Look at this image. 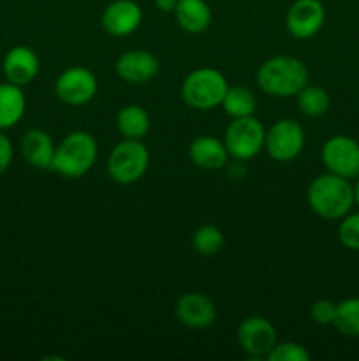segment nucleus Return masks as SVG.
I'll return each instance as SVG.
<instances>
[{"instance_id": "obj_1", "label": "nucleus", "mask_w": 359, "mask_h": 361, "mask_svg": "<svg viewBox=\"0 0 359 361\" xmlns=\"http://www.w3.org/2000/svg\"><path fill=\"white\" fill-rule=\"evenodd\" d=\"M306 201L315 215L326 221H340L355 207L354 185L351 180L324 173L310 182Z\"/></svg>"}, {"instance_id": "obj_2", "label": "nucleus", "mask_w": 359, "mask_h": 361, "mask_svg": "<svg viewBox=\"0 0 359 361\" xmlns=\"http://www.w3.org/2000/svg\"><path fill=\"white\" fill-rule=\"evenodd\" d=\"M257 87L271 97H296L308 85V69L299 59L291 55L271 56L256 73Z\"/></svg>"}, {"instance_id": "obj_3", "label": "nucleus", "mask_w": 359, "mask_h": 361, "mask_svg": "<svg viewBox=\"0 0 359 361\" xmlns=\"http://www.w3.org/2000/svg\"><path fill=\"white\" fill-rule=\"evenodd\" d=\"M99 147L95 137L87 130H73L55 148L51 171L69 180L81 178L94 168Z\"/></svg>"}, {"instance_id": "obj_4", "label": "nucleus", "mask_w": 359, "mask_h": 361, "mask_svg": "<svg viewBox=\"0 0 359 361\" xmlns=\"http://www.w3.org/2000/svg\"><path fill=\"white\" fill-rule=\"evenodd\" d=\"M227 78L213 67H199L185 76L182 83L183 102L197 111H210L222 106L227 94Z\"/></svg>"}, {"instance_id": "obj_5", "label": "nucleus", "mask_w": 359, "mask_h": 361, "mask_svg": "<svg viewBox=\"0 0 359 361\" xmlns=\"http://www.w3.org/2000/svg\"><path fill=\"white\" fill-rule=\"evenodd\" d=\"M150 166V152L141 140L123 137L111 150L108 159V175L120 185H132L139 182Z\"/></svg>"}, {"instance_id": "obj_6", "label": "nucleus", "mask_w": 359, "mask_h": 361, "mask_svg": "<svg viewBox=\"0 0 359 361\" xmlns=\"http://www.w3.org/2000/svg\"><path fill=\"white\" fill-rule=\"evenodd\" d=\"M266 129L256 116L232 118L224 134V145L229 157L236 161H250L264 150Z\"/></svg>"}, {"instance_id": "obj_7", "label": "nucleus", "mask_w": 359, "mask_h": 361, "mask_svg": "<svg viewBox=\"0 0 359 361\" xmlns=\"http://www.w3.org/2000/svg\"><path fill=\"white\" fill-rule=\"evenodd\" d=\"M306 136L303 127L296 120L282 118L266 129L264 150L273 161L291 162L303 152Z\"/></svg>"}, {"instance_id": "obj_8", "label": "nucleus", "mask_w": 359, "mask_h": 361, "mask_svg": "<svg viewBox=\"0 0 359 361\" xmlns=\"http://www.w3.org/2000/svg\"><path fill=\"white\" fill-rule=\"evenodd\" d=\"M324 168L333 175L347 180L359 176V143L351 136L336 134L331 136L320 150Z\"/></svg>"}, {"instance_id": "obj_9", "label": "nucleus", "mask_w": 359, "mask_h": 361, "mask_svg": "<svg viewBox=\"0 0 359 361\" xmlns=\"http://www.w3.org/2000/svg\"><path fill=\"white\" fill-rule=\"evenodd\" d=\"M97 87V78L90 69L74 66L58 74L55 81V94L63 104L80 108L95 97Z\"/></svg>"}, {"instance_id": "obj_10", "label": "nucleus", "mask_w": 359, "mask_h": 361, "mask_svg": "<svg viewBox=\"0 0 359 361\" xmlns=\"http://www.w3.org/2000/svg\"><path fill=\"white\" fill-rule=\"evenodd\" d=\"M236 338L243 351L252 358H266L267 353L277 344V328L263 316H250L239 323Z\"/></svg>"}, {"instance_id": "obj_11", "label": "nucleus", "mask_w": 359, "mask_h": 361, "mask_svg": "<svg viewBox=\"0 0 359 361\" xmlns=\"http://www.w3.org/2000/svg\"><path fill=\"white\" fill-rule=\"evenodd\" d=\"M324 23H326V9L320 0H294L285 14L287 32L299 41L319 34Z\"/></svg>"}, {"instance_id": "obj_12", "label": "nucleus", "mask_w": 359, "mask_h": 361, "mask_svg": "<svg viewBox=\"0 0 359 361\" xmlns=\"http://www.w3.org/2000/svg\"><path fill=\"white\" fill-rule=\"evenodd\" d=\"M176 319L192 330H206L217 321V307L213 300L203 293H185L175 305Z\"/></svg>"}, {"instance_id": "obj_13", "label": "nucleus", "mask_w": 359, "mask_h": 361, "mask_svg": "<svg viewBox=\"0 0 359 361\" xmlns=\"http://www.w3.org/2000/svg\"><path fill=\"white\" fill-rule=\"evenodd\" d=\"M160 63L153 53L146 49H129L118 56L115 63V71L120 80L130 85L148 83L157 76Z\"/></svg>"}, {"instance_id": "obj_14", "label": "nucleus", "mask_w": 359, "mask_h": 361, "mask_svg": "<svg viewBox=\"0 0 359 361\" xmlns=\"http://www.w3.org/2000/svg\"><path fill=\"white\" fill-rule=\"evenodd\" d=\"M143 21V11L134 0H115L104 9L102 28L113 37H125L136 32Z\"/></svg>"}, {"instance_id": "obj_15", "label": "nucleus", "mask_w": 359, "mask_h": 361, "mask_svg": "<svg viewBox=\"0 0 359 361\" xmlns=\"http://www.w3.org/2000/svg\"><path fill=\"white\" fill-rule=\"evenodd\" d=\"M41 62L37 53L23 44L13 46L2 60V73L6 81L23 88L37 78Z\"/></svg>"}, {"instance_id": "obj_16", "label": "nucleus", "mask_w": 359, "mask_h": 361, "mask_svg": "<svg viewBox=\"0 0 359 361\" xmlns=\"http://www.w3.org/2000/svg\"><path fill=\"white\" fill-rule=\"evenodd\" d=\"M189 159L194 166L204 171H218L227 164L229 152L224 140L215 136H199L189 145Z\"/></svg>"}, {"instance_id": "obj_17", "label": "nucleus", "mask_w": 359, "mask_h": 361, "mask_svg": "<svg viewBox=\"0 0 359 361\" xmlns=\"http://www.w3.org/2000/svg\"><path fill=\"white\" fill-rule=\"evenodd\" d=\"M55 148L51 136L42 129L27 130L20 141L21 157L37 169H51Z\"/></svg>"}, {"instance_id": "obj_18", "label": "nucleus", "mask_w": 359, "mask_h": 361, "mask_svg": "<svg viewBox=\"0 0 359 361\" xmlns=\"http://www.w3.org/2000/svg\"><path fill=\"white\" fill-rule=\"evenodd\" d=\"M27 109V97L18 85L0 83V130L13 129L21 122Z\"/></svg>"}, {"instance_id": "obj_19", "label": "nucleus", "mask_w": 359, "mask_h": 361, "mask_svg": "<svg viewBox=\"0 0 359 361\" xmlns=\"http://www.w3.org/2000/svg\"><path fill=\"white\" fill-rule=\"evenodd\" d=\"M175 18L182 30L201 34L211 25V9L204 0H178Z\"/></svg>"}, {"instance_id": "obj_20", "label": "nucleus", "mask_w": 359, "mask_h": 361, "mask_svg": "<svg viewBox=\"0 0 359 361\" xmlns=\"http://www.w3.org/2000/svg\"><path fill=\"white\" fill-rule=\"evenodd\" d=\"M116 127L125 140H143L150 133L151 120L144 108L137 104H127L116 115Z\"/></svg>"}, {"instance_id": "obj_21", "label": "nucleus", "mask_w": 359, "mask_h": 361, "mask_svg": "<svg viewBox=\"0 0 359 361\" xmlns=\"http://www.w3.org/2000/svg\"><path fill=\"white\" fill-rule=\"evenodd\" d=\"M299 111L310 118H320L329 111L331 97L326 88L319 85H305L296 95Z\"/></svg>"}, {"instance_id": "obj_22", "label": "nucleus", "mask_w": 359, "mask_h": 361, "mask_svg": "<svg viewBox=\"0 0 359 361\" xmlns=\"http://www.w3.org/2000/svg\"><path fill=\"white\" fill-rule=\"evenodd\" d=\"M222 108L231 118H243V116H252L257 111V99L246 87H229Z\"/></svg>"}, {"instance_id": "obj_23", "label": "nucleus", "mask_w": 359, "mask_h": 361, "mask_svg": "<svg viewBox=\"0 0 359 361\" xmlns=\"http://www.w3.org/2000/svg\"><path fill=\"white\" fill-rule=\"evenodd\" d=\"M333 326L336 328L338 334L347 338H359V298L341 300L336 303V317H334Z\"/></svg>"}, {"instance_id": "obj_24", "label": "nucleus", "mask_w": 359, "mask_h": 361, "mask_svg": "<svg viewBox=\"0 0 359 361\" xmlns=\"http://www.w3.org/2000/svg\"><path fill=\"white\" fill-rule=\"evenodd\" d=\"M224 247V233L213 224H203L192 233V249L201 256H215Z\"/></svg>"}, {"instance_id": "obj_25", "label": "nucleus", "mask_w": 359, "mask_h": 361, "mask_svg": "<svg viewBox=\"0 0 359 361\" xmlns=\"http://www.w3.org/2000/svg\"><path fill=\"white\" fill-rule=\"evenodd\" d=\"M338 240L345 249L359 252V212H348L340 219L338 226Z\"/></svg>"}, {"instance_id": "obj_26", "label": "nucleus", "mask_w": 359, "mask_h": 361, "mask_svg": "<svg viewBox=\"0 0 359 361\" xmlns=\"http://www.w3.org/2000/svg\"><path fill=\"white\" fill-rule=\"evenodd\" d=\"M267 361H310L312 355L298 342H277L266 355Z\"/></svg>"}, {"instance_id": "obj_27", "label": "nucleus", "mask_w": 359, "mask_h": 361, "mask_svg": "<svg viewBox=\"0 0 359 361\" xmlns=\"http://www.w3.org/2000/svg\"><path fill=\"white\" fill-rule=\"evenodd\" d=\"M310 317L319 326H333L334 317H336V303L327 298L315 300L310 309Z\"/></svg>"}, {"instance_id": "obj_28", "label": "nucleus", "mask_w": 359, "mask_h": 361, "mask_svg": "<svg viewBox=\"0 0 359 361\" xmlns=\"http://www.w3.org/2000/svg\"><path fill=\"white\" fill-rule=\"evenodd\" d=\"M14 159V145L6 130H0V175L11 168Z\"/></svg>"}, {"instance_id": "obj_29", "label": "nucleus", "mask_w": 359, "mask_h": 361, "mask_svg": "<svg viewBox=\"0 0 359 361\" xmlns=\"http://www.w3.org/2000/svg\"><path fill=\"white\" fill-rule=\"evenodd\" d=\"M178 0H155V7L160 13H175Z\"/></svg>"}, {"instance_id": "obj_30", "label": "nucleus", "mask_w": 359, "mask_h": 361, "mask_svg": "<svg viewBox=\"0 0 359 361\" xmlns=\"http://www.w3.org/2000/svg\"><path fill=\"white\" fill-rule=\"evenodd\" d=\"M354 196H355V207L359 208V176L355 178V183H354Z\"/></svg>"}]
</instances>
